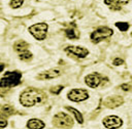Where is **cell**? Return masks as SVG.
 I'll use <instances>...</instances> for the list:
<instances>
[{"instance_id":"8","label":"cell","mask_w":132,"mask_h":129,"mask_svg":"<svg viewBox=\"0 0 132 129\" xmlns=\"http://www.w3.org/2000/svg\"><path fill=\"white\" fill-rule=\"evenodd\" d=\"M108 79L102 77L100 74L98 73H92V74H89L85 77V82L86 84L91 87V88H96L98 87L99 85H101V83L103 81H107Z\"/></svg>"},{"instance_id":"24","label":"cell","mask_w":132,"mask_h":129,"mask_svg":"<svg viewBox=\"0 0 132 129\" xmlns=\"http://www.w3.org/2000/svg\"><path fill=\"white\" fill-rule=\"evenodd\" d=\"M131 36H132V33H131Z\"/></svg>"},{"instance_id":"17","label":"cell","mask_w":132,"mask_h":129,"mask_svg":"<svg viewBox=\"0 0 132 129\" xmlns=\"http://www.w3.org/2000/svg\"><path fill=\"white\" fill-rule=\"evenodd\" d=\"M32 57H33V54H32L28 49L25 50V51H23V52H21V53H19V58H20L21 60L27 61V60H30Z\"/></svg>"},{"instance_id":"20","label":"cell","mask_w":132,"mask_h":129,"mask_svg":"<svg viewBox=\"0 0 132 129\" xmlns=\"http://www.w3.org/2000/svg\"><path fill=\"white\" fill-rule=\"evenodd\" d=\"M23 3H24V0H11L9 2V6L11 8H19L23 5Z\"/></svg>"},{"instance_id":"14","label":"cell","mask_w":132,"mask_h":129,"mask_svg":"<svg viewBox=\"0 0 132 129\" xmlns=\"http://www.w3.org/2000/svg\"><path fill=\"white\" fill-rule=\"evenodd\" d=\"M27 127L29 129H43L44 123L39 119H31L27 123Z\"/></svg>"},{"instance_id":"11","label":"cell","mask_w":132,"mask_h":129,"mask_svg":"<svg viewBox=\"0 0 132 129\" xmlns=\"http://www.w3.org/2000/svg\"><path fill=\"white\" fill-rule=\"evenodd\" d=\"M131 0H104V4L107 5V7L110 10L119 11L122 9V7L126 4H128Z\"/></svg>"},{"instance_id":"12","label":"cell","mask_w":132,"mask_h":129,"mask_svg":"<svg viewBox=\"0 0 132 129\" xmlns=\"http://www.w3.org/2000/svg\"><path fill=\"white\" fill-rule=\"evenodd\" d=\"M61 75V71L59 69H51V70H47L45 72H42L40 73L38 76H37V79H41V80H48V79H54V78H57Z\"/></svg>"},{"instance_id":"13","label":"cell","mask_w":132,"mask_h":129,"mask_svg":"<svg viewBox=\"0 0 132 129\" xmlns=\"http://www.w3.org/2000/svg\"><path fill=\"white\" fill-rule=\"evenodd\" d=\"M65 35L68 39H71V40H75V39L79 38V32L76 29L75 25H71L70 27H68L65 30Z\"/></svg>"},{"instance_id":"5","label":"cell","mask_w":132,"mask_h":129,"mask_svg":"<svg viewBox=\"0 0 132 129\" xmlns=\"http://www.w3.org/2000/svg\"><path fill=\"white\" fill-rule=\"evenodd\" d=\"M53 124L58 128H69L73 125V120L65 113H58L53 118Z\"/></svg>"},{"instance_id":"9","label":"cell","mask_w":132,"mask_h":129,"mask_svg":"<svg viewBox=\"0 0 132 129\" xmlns=\"http://www.w3.org/2000/svg\"><path fill=\"white\" fill-rule=\"evenodd\" d=\"M123 121L117 116H107L103 119V125L108 129H118L122 126Z\"/></svg>"},{"instance_id":"6","label":"cell","mask_w":132,"mask_h":129,"mask_svg":"<svg viewBox=\"0 0 132 129\" xmlns=\"http://www.w3.org/2000/svg\"><path fill=\"white\" fill-rule=\"evenodd\" d=\"M67 97L68 99L75 101V102H79L82 100H86L89 98V93L86 89H81V88H75V89H71L68 93H67Z\"/></svg>"},{"instance_id":"19","label":"cell","mask_w":132,"mask_h":129,"mask_svg":"<svg viewBox=\"0 0 132 129\" xmlns=\"http://www.w3.org/2000/svg\"><path fill=\"white\" fill-rule=\"evenodd\" d=\"M114 25H116V27H117L120 31H122V32H126V31L129 29V24H128V23L118 22V23H116Z\"/></svg>"},{"instance_id":"22","label":"cell","mask_w":132,"mask_h":129,"mask_svg":"<svg viewBox=\"0 0 132 129\" xmlns=\"http://www.w3.org/2000/svg\"><path fill=\"white\" fill-rule=\"evenodd\" d=\"M112 63H113L114 66H121V64L124 63V60H123L122 58H116V59H113Z\"/></svg>"},{"instance_id":"15","label":"cell","mask_w":132,"mask_h":129,"mask_svg":"<svg viewBox=\"0 0 132 129\" xmlns=\"http://www.w3.org/2000/svg\"><path fill=\"white\" fill-rule=\"evenodd\" d=\"M13 49L18 53H21V52H23V51L28 49V43L25 42L24 40H19L13 44Z\"/></svg>"},{"instance_id":"23","label":"cell","mask_w":132,"mask_h":129,"mask_svg":"<svg viewBox=\"0 0 132 129\" xmlns=\"http://www.w3.org/2000/svg\"><path fill=\"white\" fill-rule=\"evenodd\" d=\"M6 124H7V122H6V120L5 119H3V118H1V129H3L5 126H6Z\"/></svg>"},{"instance_id":"3","label":"cell","mask_w":132,"mask_h":129,"mask_svg":"<svg viewBox=\"0 0 132 129\" xmlns=\"http://www.w3.org/2000/svg\"><path fill=\"white\" fill-rule=\"evenodd\" d=\"M112 34H113V31H112L110 28L102 26V27L97 28L95 31H93V32L91 33L90 39H91V41H92L93 43L97 44V43H99V42H101V41H103V40L109 38Z\"/></svg>"},{"instance_id":"21","label":"cell","mask_w":132,"mask_h":129,"mask_svg":"<svg viewBox=\"0 0 132 129\" xmlns=\"http://www.w3.org/2000/svg\"><path fill=\"white\" fill-rule=\"evenodd\" d=\"M63 88H64V87L61 86V85H59V86H54V87H52V88L50 89V91H51L52 93H54V94H59V93L62 91Z\"/></svg>"},{"instance_id":"7","label":"cell","mask_w":132,"mask_h":129,"mask_svg":"<svg viewBox=\"0 0 132 129\" xmlns=\"http://www.w3.org/2000/svg\"><path fill=\"white\" fill-rule=\"evenodd\" d=\"M65 52L70 56H75L77 58H85L89 54V50L82 46H67L65 49Z\"/></svg>"},{"instance_id":"1","label":"cell","mask_w":132,"mask_h":129,"mask_svg":"<svg viewBox=\"0 0 132 129\" xmlns=\"http://www.w3.org/2000/svg\"><path fill=\"white\" fill-rule=\"evenodd\" d=\"M46 99V95L39 89L36 88H28L22 92L20 96V102L24 106H33L35 104L43 103Z\"/></svg>"},{"instance_id":"4","label":"cell","mask_w":132,"mask_h":129,"mask_svg":"<svg viewBox=\"0 0 132 129\" xmlns=\"http://www.w3.org/2000/svg\"><path fill=\"white\" fill-rule=\"evenodd\" d=\"M47 29H48L47 24L37 23V24H34V25L29 27V32L35 39L41 41V40H44V38L46 37Z\"/></svg>"},{"instance_id":"10","label":"cell","mask_w":132,"mask_h":129,"mask_svg":"<svg viewBox=\"0 0 132 129\" xmlns=\"http://www.w3.org/2000/svg\"><path fill=\"white\" fill-rule=\"evenodd\" d=\"M124 102V98L120 95H113V96H108L103 100V105L109 109H113L117 106H120Z\"/></svg>"},{"instance_id":"18","label":"cell","mask_w":132,"mask_h":129,"mask_svg":"<svg viewBox=\"0 0 132 129\" xmlns=\"http://www.w3.org/2000/svg\"><path fill=\"white\" fill-rule=\"evenodd\" d=\"M14 112H15L14 109L9 104H4L1 107V113L3 115H12V114H14Z\"/></svg>"},{"instance_id":"16","label":"cell","mask_w":132,"mask_h":129,"mask_svg":"<svg viewBox=\"0 0 132 129\" xmlns=\"http://www.w3.org/2000/svg\"><path fill=\"white\" fill-rule=\"evenodd\" d=\"M66 110L67 111H69V112H71L73 115H74V117H75V119H76V121L78 122V123H82L84 122V118H82V115L76 110V109H74V107H71V106H66Z\"/></svg>"},{"instance_id":"2","label":"cell","mask_w":132,"mask_h":129,"mask_svg":"<svg viewBox=\"0 0 132 129\" xmlns=\"http://www.w3.org/2000/svg\"><path fill=\"white\" fill-rule=\"evenodd\" d=\"M21 78H22V74L19 71L6 72L0 80V87L3 89V88L16 86L18 84L21 83Z\"/></svg>"}]
</instances>
